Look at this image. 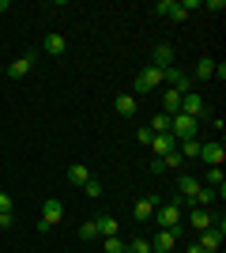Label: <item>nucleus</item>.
<instances>
[{
    "mask_svg": "<svg viewBox=\"0 0 226 253\" xmlns=\"http://www.w3.org/2000/svg\"><path fill=\"white\" fill-rule=\"evenodd\" d=\"M113 110H117L121 117H132L136 110H140V102H136L132 95H117V98H113Z\"/></svg>",
    "mask_w": 226,
    "mask_h": 253,
    "instance_id": "nucleus-19",
    "label": "nucleus"
},
{
    "mask_svg": "<svg viewBox=\"0 0 226 253\" xmlns=\"http://www.w3.org/2000/svg\"><path fill=\"white\" fill-rule=\"evenodd\" d=\"M173 246H177V234L173 231H159L151 238V253H173Z\"/></svg>",
    "mask_w": 226,
    "mask_h": 253,
    "instance_id": "nucleus-12",
    "label": "nucleus"
},
{
    "mask_svg": "<svg viewBox=\"0 0 226 253\" xmlns=\"http://www.w3.org/2000/svg\"><path fill=\"white\" fill-rule=\"evenodd\" d=\"M200 144L204 140H196V136H189V140H177V155L189 163V159H200Z\"/></svg>",
    "mask_w": 226,
    "mask_h": 253,
    "instance_id": "nucleus-17",
    "label": "nucleus"
},
{
    "mask_svg": "<svg viewBox=\"0 0 226 253\" xmlns=\"http://www.w3.org/2000/svg\"><path fill=\"white\" fill-rule=\"evenodd\" d=\"M83 193H87V197H98V193H102V185H98V181L91 178V181H87V185H83Z\"/></svg>",
    "mask_w": 226,
    "mask_h": 253,
    "instance_id": "nucleus-31",
    "label": "nucleus"
},
{
    "mask_svg": "<svg viewBox=\"0 0 226 253\" xmlns=\"http://www.w3.org/2000/svg\"><path fill=\"white\" fill-rule=\"evenodd\" d=\"M151 64H155V68H162V72H166V68H173V45L159 42V45H155V53H151Z\"/></svg>",
    "mask_w": 226,
    "mask_h": 253,
    "instance_id": "nucleus-11",
    "label": "nucleus"
},
{
    "mask_svg": "<svg viewBox=\"0 0 226 253\" xmlns=\"http://www.w3.org/2000/svg\"><path fill=\"white\" fill-rule=\"evenodd\" d=\"M151 132H170V114H162V110H159V114H155V117H151Z\"/></svg>",
    "mask_w": 226,
    "mask_h": 253,
    "instance_id": "nucleus-24",
    "label": "nucleus"
},
{
    "mask_svg": "<svg viewBox=\"0 0 226 253\" xmlns=\"http://www.w3.org/2000/svg\"><path fill=\"white\" fill-rule=\"evenodd\" d=\"M125 238H121V234H109V238H102V253H125Z\"/></svg>",
    "mask_w": 226,
    "mask_h": 253,
    "instance_id": "nucleus-21",
    "label": "nucleus"
},
{
    "mask_svg": "<svg viewBox=\"0 0 226 253\" xmlns=\"http://www.w3.org/2000/svg\"><path fill=\"white\" fill-rule=\"evenodd\" d=\"M42 49L45 53H49V57H61V53H65L68 49V38H65V34H45V42H42Z\"/></svg>",
    "mask_w": 226,
    "mask_h": 253,
    "instance_id": "nucleus-14",
    "label": "nucleus"
},
{
    "mask_svg": "<svg viewBox=\"0 0 226 253\" xmlns=\"http://www.w3.org/2000/svg\"><path fill=\"white\" fill-rule=\"evenodd\" d=\"M125 250H129V253H151V242H147V238H132Z\"/></svg>",
    "mask_w": 226,
    "mask_h": 253,
    "instance_id": "nucleus-28",
    "label": "nucleus"
},
{
    "mask_svg": "<svg viewBox=\"0 0 226 253\" xmlns=\"http://www.w3.org/2000/svg\"><path fill=\"white\" fill-rule=\"evenodd\" d=\"M177 189H181V197H177V201L189 204V208H196V193L204 189V181H196V178H189V174H181V178H177Z\"/></svg>",
    "mask_w": 226,
    "mask_h": 253,
    "instance_id": "nucleus-6",
    "label": "nucleus"
},
{
    "mask_svg": "<svg viewBox=\"0 0 226 253\" xmlns=\"http://www.w3.org/2000/svg\"><path fill=\"white\" fill-rule=\"evenodd\" d=\"M136 140H140V144H147V148H151V140H155V132H151V128H140V132H136Z\"/></svg>",
    "mask_w": 226,
    "mask_h": 253,
    "instance_id": "nucleus-32",
    "label": "nucleus"
},
{
    "mask_svg": "<svg viewBox=\"0 0 226 253\" xmlns=\"http://www.w3.org/2000/svg\"><path fill=\"white\" fill-rule=\"evenodd\" d=\"M159 110L162 114H181V95H177V91H170V87H166V91H162V102H159Z\"/></svg>",
    "mask_w": 226,
    "mask_h": 253,
    "instance_id": "nucleus-15",
    "label": "nucleus"
},
{
    "mask_svg": "<svg viewBox=\"0 0 226 253\" xmlns=\"http://www.w3.org/2000/svg\"><path fill=\"white\" fill-rule=\"evenodd\" d=\"M159 84H162V68H155V64H147L143 72H136V95H147Z\"/></svg>",
    "mask_w": 226,
    "mask_h": 253,
    "instance_id": "nucleus-4",
    "label": "nucleus"
},
{
    "mask_svg": "<svg viewBox=\"0 0 226 253\" xmlns=\"http://www.w3.org/2000/svg\"><path fill=\"white\" fill-rule=\"evenodd\" d=\"M196 132H200V121H196V117H189V114L170 117V136L173 140H189V136H196Z\"/></svg>",
    "mask_w": 226,
    "mask_h": 253,
    "instance_id": "nucleus-3",
    "label": "nucleus"
},
{
    "mask_svg": "<svg viewBox=\"0 0 226 253\" xmlns=\"http://www.w3.org/2000/svg\"><path fill=\"white\" fill-rule=\"evenodd\" d=\"M151 219L159 223V231H173V234H181V227H185V219H181V201L173 197V201L159 204V208H155V215H151Z\"/></svg>",
    "mask_w": 226,
    "mask_h": 253,
    "instance_id": "nucleus-1",
    "label": "nucleus"
},
{
    "mask_svg": "<svg viewBox=\"0 0 226 253\" xmlns=\"http://www.w3.org/2000/svg\"><path fill=\"white\" fill-rule=\"evenodd\" d=\"M155 208H159V193H151V197H140V201H136V208H132V215H136V223H151V215H155Z\"/></svg>",
    "mask_w": 226,
    "mask_h": 253,
    "instance_id": "nucleus-7",
    "label": "nucleus"
},
{
    "mask_svg": "<svg viewBox=\"0 0 226 253\" xmlns=\"http://www.w3.org/2000/svg\"><path fill=\"white\" fill-rule=\"evenodd\" d=\"M0 211H11V197L8 193H0Z\"/></svg>",
    "mask_w": 226,
    "mask_h": 253,
    "instance_id": "nucleus-33",
    "label": "nucleus"
},
{
    "mask_svg": "<svg viewBox=\"0 0 226 253\" xmlns=\"http://www.w3.org/2000/svg\"><path fill=\"white\" fill-rule=\"evenodd\" d=\"M61 219H65V204L57 201V197H49V201L42 204V219H38V231H42V234H45V231H53Z\"/></svg>",
    "mask_w": 226,
    "mask_h": 253,
    "instance_id": "nucleus-2",
    "label": "nucleus"
},
{
    "mask_svg": "<svg viewBox=\"0 0 226 253\" xmlns=\"http://www.w3.org/2000/svg\"><path fill=\"white\" fill-rule=\"evenodd\" d=\"M155 11H159L162 19H170L173 11H177V0H159V4H155Z\"/></svg>",
    "mask_w": 226,
    "mask_h": 253,
    "instance_id": "nucleus-27",
    "label": "nucleus"
},
{
    "mask_svg": "<svg viewBox=\"0 0 226 253\" xmlns=\"http://www.w3.org/2000/svg\"><path fill=\"white\" fill-rule=\"evenodd\" d=\"M211 223H215V215L207 208H189V227H193V231H207Z\"/></svg>",
    "mask_w": 226,
    "mask_h": 253,
    "instance_id": "nucleus-13",
    "label": "nucleus"
},
{
    "mask_svg": "<svg viewBox=\"0 0 226 253\" xmlns=\"http://www.w3.org/2000/svg\"><path fill=\"white\" fill-rule=\"evenodd\" d=\"M125 253H129V250H125Z\"/></svg>",
    "mask_w": 226,
    "mask_h": 253,
    "instance_id": "nucleus-36",
    "label": "nucleus"
},
{
    "mask_svg": "<svg viewBox=\"0 0 226 253\" xmlns=\"http://www.w3.org/2000/svg\"><path fill=\"white\" fill-rule=\"evenodd\" d=\"M79 238H83V242H95L98 238V219H87L83 227H79Z\"/></svg>",
    "mask_w": 226,
    "mask_h": 253,
    "instance_id": "nucleus-26",
    "label": "nucleus"
},
{
    "mask_svg": "<svg viewBox=\"0 0 226 253\" xmlns=\"http://www.w3.org/2000/svg\"><path fill=\"white\" fill-rule=\"evenodd\" d=\"M181 114H189V117H196V121H200V117L207 114V102L196 95V91H189V95H181Z\"/></svg>",
    "mask_w": 226,
    "mask_h": 253,
    "instance_id": "nucleus-8",
    "label": "nucleus"
},
{
    "mask_svg": "<svg viewBox=\"0 0 226 253\" xmlns=\"http://www.w3.org/2000/svg\"><path fill=\"white\" fill-rule=\"evenodd\" d=\"M162 80H166V84H170V91H177V95H189V91H193V76L181 72V68H166V72H162Z\"/></svg>",
    "mask_w": 226,
    "mask_h": 253,
    "instance_id": "nucleus-5",
    "label": "nucleus"
},
{
    "mask_svg": "<svg viewBox=\"0 0 226 253\" xmlns=\"http://www.w3.org/2000/svg\"><path fill=\"white\" fill-rule=\"evenodd\" d=\"M189 253H204V250H200V242H196V246H189Z\"/></svg>",
    "mask_w": 226,
    "mask_h": 253,
    "instance_id": "nucleus-34",
    "label": "nucleus"
},
{
    "mask_svg": "<svg viewBox=\"0 0 226 253\" xmlns=\"http://www.w3.org/2000/svg\"><path fill=\"white\" fill-rule=\"evenodd\" d=\"M0 11H8V0H0Z\"/></svg>",
    "mask_w": 226,
    "mask_h": 253,
    "instance_id": "nucleus-35",
    "label": "nucleus"
},
{
    "mask_svg": "<svg viewBox=\"0 0 226 253\" xmlns=\"http://www.w3.org/2000/svg\"><path fill=\"white\" fill-rule=\"evenodd\" d=\"M98 234H102V238L117 234V219H113V215H98Z\"/></svg>",
    "mask_w": 226,
    "mask_h": 253,
    "instance_id": "nucleus-23",
    "label": "nucleus"
},
{
    "mask_svg": "<svg viewBox=\"0 0 226 253\" xmlns=\"http://www.w3.org/2000/svg\"><path fill=\"white\" fill-rule=\"evenodd\" d=\"M151 151H155V159H166L170 151H177V140H173L170 132H155V140H151Z\"/></svg>",
    "mask_w": 226,
    "mask_h": 253,
    "instance_id": "nucleus-9",
    "label": "nucleus"
},
{
    "mask_svg": "<svg viewBox=\"0 0 226 253\" xmlns=\"http://www.w3.org/2000/svg\"><path fill=\"white\" fill-rule=\"evenodd\" d=\"M223 140H207V144H200V159H204V163H211V167H219V163H223Z\"/></svg>",
    "mask_w": 226,
    "mask_h": 253,
    "instance_id": "nucleus-10",
    "label": "nucleus"
},
{
    "mask_svg": "<svg viewBox=\"0 0 226 253\" xmlns=\"http://www.w3.org/2000/svg\"><path fill=\"white\" fill-rule=\"evenodd\" d=\"M162 163H166V170H173V167H181V163H185V159H181V155H177V151H170V155H166V159H162Z\"/></svg>",
    "mask_w": 226,
    "mask_h": 253,
    "instance_id": "nucleus-29",
    "label": "nucleus"
},
{
    "mask_svg": "<svg viewBox=\"0 0 226 253\" xmlns=\"http://www.w3.org/2000/svg\"><path fill=\"white\" fill-rule=\"evenodd\" d=\"M193 80H215V61H211V57H200V61H196V68L193 72Z\"/></svg>",
    "mask_w": 226,
    "mask_h": 253,
    "instance_id": "nucleus-18",
    "label": "nucleus"
},
{
    "mask_svg": "<svg viewBox=\"0 0 226 253\" xmlns=\"http://www.w3.org/2000/svg\"><path fill=\"white\" fill-rule=\"evenodd\" d=\"M207 185H211V189H215L219 197H223V189H226V181H223V170H219V167H211V170H207Z\"/></svg>",
    "mask_w": 226,
    "mask_h": 253,
    "instance_id": "nucleus-25",
    "label": "nucleus"
},
{
    "mask_svg": "<svg viewBox=\"0 0 226 253\" xmlns=\"http://www.w3.org/2000/svg\"><path fill=\"white\" fill-rule=\"evenodd\" d=\"M31 68H34V53H23L15 64H8V76H11V80H23V76L31 72Z\"/></svg>",
    "mask_w": 226,
    "mask_h": 253,
    "instance_id": "nucleus-16",
    "label": "nucleus"
},
{
    "mask_svg": "<svg viewBox=\"0 0 226 253\" xmlns=\"http://www.w3.org/2000/svg\"><path fill=\"white\" fill-rule=\"evenodd\" d=\"M215 201H219V193L211 189V185H204V189L196 193V208H211V204H215Z\"/></svg>",
    "mask_w": 226,
    "mask_h": 253,
    "instance_id": "nucleus-22",
    "label": "nucleus"
},
{
    "mask_svg": "<svg viewBox=\"0 0 226 253\" xmlns=\"http://www.w3.org/2000/svg\"><path fill=\"white\" fill-rule=\"evenodd\" d=\"M68 181H72V185H79V189H83L87 181H91V170H87L83 163H72V167H68Z\"/></svg>",
    "mask_w": 226,
    "mask_h": 253,
    "instance_id": "nucleus-20",
    "label": "nucleus"
},
{
    "mask_svg": "<svg viewBox=\"0 0 226 253\" xmlns=\"http://www.w3.org/2000/svg\"><path fill=\"white\" fill-rule=\"evenodd\" d=\"M8 227H15V215H11V211H0V231H8Z\"/></svg>",
    "mask_w": 226,
    "mask_h": 253,
    "instance_id": "nucleus-30",
    "label": "nucleus"
}]
</instances>
